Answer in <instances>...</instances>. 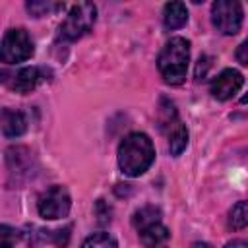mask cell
<instances>
[{"mask_svg":"<svg viewBox=\"0 0 248 248\" xmlns=\"http://www.w3.org/2000/svg\"><path fill=\"white\" fill-rule=\"evenodd\" d=\"M140 240L145 248H167L169 240H170V232L159 221V223H153V225L141 229L140 231Z\"/></svg>","mask_w":248,"mask_h":248,"instance_id":"10","label":"cell"},{"mask_svg":"<svg viewBox=\"0 0 248 248\" xmlns=\"http://www.w3.org/2000/svg\"><path fill=\"white\" fill-rule=\"evenodd\" d=\"M33 52H35V46H33V41L25 29H21V27L10 29L2 37V45H0L2 62H6V64L25 62L33 56Z\"/></svg>","mask_w":248,"mask_h":248,"instance_id":"5","label":"cell"},{"mask_svg":"<svg viewBox=\"0 0 248 248\" xmlns=\"http://www.w3.org/2000/svg\"><path fill=\"white\" fill-rule=\"evenodd\" d=\"M159 221H161V209L155 207V205H145V207L138 209L132 217V225L138 231H141V229H145L153 223H159Z\"/></svg>","mask_w":248,"mask_h":248,"instance_id":"14","label":"cell"},{"mask_svg":"<svg viewBox=\"0 0 248 248\" xmlns=\"http://www.w3.org/2000/svg\"><path fill=\"white\" fill-rule=\"evenodd\" d=\"M62 8H64V4H56V2H39V0L27 2V12L33 17H43V16H48V14L62 10Z\"/></svg>","mask_w":248,"mask_h":248,"instance_id":"17","label":"cell"},{"mask_svg":"<svg viewBox=\"0 0 248 248\" xmlns=\"http://www.w3.org/2000/svg\"><path fill=\"white\" fill-rule=\"evenodd\" d=\"M81 248H118V244L108 232H95L83 240Z\"/></svg>","mask_w":248,"mask_h":248,"instance_id":"16","label":"cell"},{"mask_svg":"<svg viewBox=\"0 0 248 248\" xmlns=\"http://www.w3.org/2000/svg\"><path fill=\"white\" fill-rule=\"evenodd\" d=\"M70 207H72L70 192L64 186H50L37 200L39 215L45 219H50V221L66 217L70 213Z\"/></svg>","mask_w":248,"mask_h":248,"instance_id":"7","label":"cell"},{"mask_svg":"<svg viewBox=\"0 0 248 248\" xmlns=\"http://www.w3.org/2000/svg\"><path fill=\"white\" fill-rule=\"evenodd\" d=\"M27 130V120L25 114L19 110L4 108L2 110V134L6 138H19Z\"/></svg>","mask_w":248,"mask_h":248,"instance_id":"11","label":"cell"},{"mask_svg":"<svg viewBox=\"0 0 248 248\" xmlns=\"http://www.w3.org/2000/svg\"><path fill=\"white\" fill-rule=\"evenodd\" d=\"M50 72L46 68H41V66H29V68H23L16 74L14 78V89L21 95L25 93H31L33 89H37L41 83H45L48 79Z\"/></svg>","mask_w":248,"mask_h":248,"instance_id":"9","label":"cell"},{"mask_svg":"<svg viewBox=\"0 0 248 248\" xmlns=\"http://www.w3.org/2000/svg\"><path fill=\"white\" fill-rule=\"evenodd\" d=\"M227 223L231 229L240 231L248 225V202H236L231 209H229V217Z\"/></svg>","mask_w":248,"mask_h":248,"instance_id":"15","label":"cell"},{"mask_svg":"<svg viewBox=\"0 0 248 248\" xmlns=\"http://www.w3.org/2000/svg\"><path fill=\"white\" fill-rule=\"evenodd\" d=\"M0 236H2V248H12L14 242L17 240L19 232H17L16 229L8 227V225H2V227H0Z\"/></svg>","mask_w":248,"mask_h":248,"instance_id":"18","label":"cell"},{"mask_svg":"<svg viewBox=\"0 0 248 248\" xmlns=\"http://www.w3.org/2000/svg\"><path fill=\"white\" fill-rule=\"evenodd\" d=\"M194 248H213V246H211V244H207V242H198Z\"/></svg>","mask_w":248,"mask_h":248,"instance_id":"22","label":"cell"},{"mask_svg":"<svg viewBox=\"0 0 248 248\" xmlns=\"http://www.w3.org/2000/svg\"><path fill=\"white\" fill-rule=\"evenodd\" d=\"M70 229H72V227L52 231V232H50V240H52L58 248H66V244H68V240H70Z\"/></svg>","mask_w":248,"mask_h":248,"instance_id":"19","label":"cell"},{"mask_svg":"<svg viewBox=\"0 0 248 248\" xmlns=\"http://www.w3.org/2000/svg\"><path fill=\"white\" fill-rule=\"evenodd\" d=\"M242 85H244V76L234 68H227L211 81V95L217 101H227L232 95H236Z\"/></svg>","mask_w":248,"mask_h":248,"instance_id":"8","label":"cell"},{"mask_svg":"<svg viewBox=\"0 0 248 248\" xmlns=\"http://www.w3.org/2000/svg\"><path fill=\"white\" fill-rule=\"evenodd\" d=\"M225 248H248V240H232Z\"/></svg>","mask_w":248,"mask_h":248,"instance_id":"21","label":"cell"},{"mask_svg":"<svg viewBox=\"0 0 248 248\" xmlns=\"http://www.w3.org/2000/svg\"><path fill=\"white\" fill-rule=\"evenodd\" d=\"M242 6L236 0H217L211 6V21L223 35H236L242 27Z\"/></svg>","mask_w":248,"mask_h":248,"instance_id":"6","label":"cell"},{"mask_svg":"<svg viewBox=\"0 0 248 248\" xmlns=\"http://www.w3.org/2000/svg\"><path fill=\"white\" fill-rule=\"evenodd\" d=\"M159 126L163 130V134L167 136L169 141V151L170 155L178 157L186 145H188V130L184 126V122L180 120L174 105L169 99H161V107H159Z\"/></svg>","mask_w":248,"mask_h":248,"instance_id":"3","label":"cell"},{"mask_svg":"<svg viewBox=\"0 0 248 248\" xmlns=\"http://www.w3.org/2000/svg\"><path fill=\"white\" fill-rule=\"evenodd\" d=\"M236 60L240 62V64H244V66H248V39L236 48Z\"/></svg>","mask_w":248,"mask_h":248,"instance_id":"20","label":"cell"},{"mask_svg":"<svg viewBox=\"0 0 248 248\" xmlns=\"http://www.w3.org/2000/svg\"><path fill=\"white\" fill-rule=\"evenodd\" d=\"M6 165L10 174H23L31 167V153L23 147H12L6 151Z\"/></svg>","mask_w":248,"mask_h":248,"instance_id":"12","label":"cell"},{"mask_svg":"<svg viewBox=\"0 0 248 248\" xmlns=\"http://www.w3.org/2000/svg\"><path fill=\"white\" fill-rule=\"evenodd\" d=\"M240 103H242V105H246V103H248V93H246V95H242V97H240Z\"/></svg>","mask_w":248,"mask_h":248,"instance_id":"23","label":"cell"},{"mask_svg":"<svg viewBox=\"0 0 248 248\" xmlns=\"http://www.w3.org/2000/svg\"><path fill=\"white\" fill-rule=\"evenodd\" d=\"M188 62H190V43L184 37H172L163 46L157 58V66L165 83L180 85L186 79Z\"/></svg>","mask_w":248,"mask_h":248,"instance_id":"2","label":"cell"},{"mask_svg":"<svg viewBox=\"0 0 248 248\" xmlns=\"http://www.w3.org/2000/svg\"><path fill=\"white\" fill-rule=\"evenodd\" d=\"M163 21L167 29H180L188 21V10L182 2H169L163 8Z\"/></svg>","mask_w":248,"mask_h":248,"instance_id":"13","label":"cell"},{"mask_svg":"<svg viewBox=\"0 0 248 248\" xmlns=\"http://www.w3.org/2000/svg\"><path fill=\"white\" fill-rule=\"evenodd\" d=\"M97 17V8L91 2H79L72 6L66 19L58 27V39L60 41H76L89 33Z\"/></svg>","mask_w":248,"mask_h":248,"instance_id":"4","label":"cell"},{"mask_svg":"<svg viewBox=\"0 0 248 248\" xmlns=\"http://www.w3.org/2000/svg\"><path fill=\"white\" fill-rule=\"evenodd\" d=\"M155 159V147L147 134L132 132L118 145V165L124 174L140 176L143 174Z\"/></svg>","mask_w":248,"mask_h":248,"instance_id":"1","label":"cell"}]
</instances>
